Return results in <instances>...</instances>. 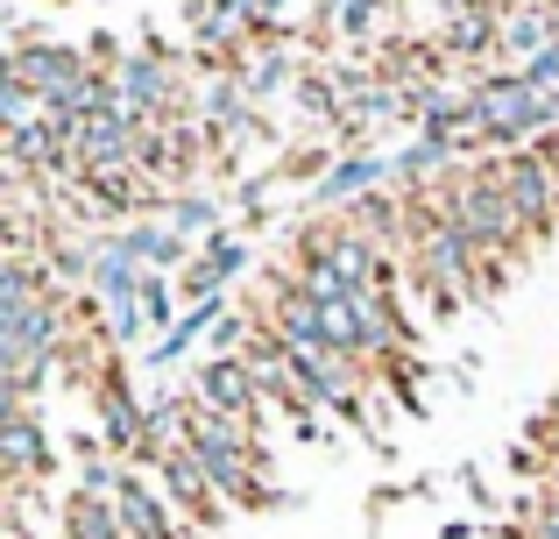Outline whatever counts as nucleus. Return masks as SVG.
Instances as JSON below:
<instances>
[{"label":"nucleus","instance_id":"1","mask_svg":"<svg viewBox=\"0 0 559 539\" xmlns=\"http://www.w3.org/2000/svg\"><path fill=\"white\" fill-rule=\"evenodd\" d=\"M114 85H121V107L135 114V121H150V128L199 121V114H191V99H185L178 65L164 57V43H142V50H128L121 65H114Z\"/></svg>","mask_w":559,"mask_h":539},{"label":"nucleus","instance_id":"2","mask_svg":"<svg viewBox=\"0 0 559 539\" xmlns=\"http://www.w3.org/2000/svg\"><path fill=\"white\" fill-rule=\"evenodd\" d=\"M85 71H93V50H85V43H57V36H28V28H14V50H8V65H0V79L28 85L43 107H57Z\"/></svg>","mask_w":559,"mask_h":539},{"label":"nucleus","instance_id":"3","mask_svg":"<svg viewBox=\"0 0 559 539\" xmlns=\"http://www.w3.org/2000/svg\"><path fill=\"white\" fill-rule=\"evenodd\" d=\"M93 405H99V447H107L121 469H128V461H150V398H135V384H128L121 355L107 362V376H99Z\"/></svg>","mask_w":559,"mask_h":539},{"label":"nucleus","instance_id":"4","mask_svg":"<svg viewBox=\"0 0 559 539\" xmlns=\"http://www.w3.org/2000/svg\"><path fill=\"white\" fill-rule=\"evenodd\" d=\"M191 398H199L205 412L248 426V433H262V412H270V398H262V384L248 376L241 355H205L199 370H191Z\"/></svg>","mask_w":559,"mask_h":539},{"label":"nucleus","instance_id":"5","mask_svg":"<svg viewBox=\"0 0 559 539\" xmlns=\"http://www.w3.org/2000/svg\"><path fill=\"white\" fill-rule=\"evenodd\" d=\"M0 476H8V490H36L57 476V441L36 405H8L0 412Z\"/></svg>","mask_w":559,"mask_h":539},{"label":"nucleus","instance_id":"6","mask_svg":"<svg viewBox=\"0 0 559 539\" xmlns=\"http://www.w3.org/2000/svg\"><path fill=\"white\" fill-rule=\"evenodd\" d=\"M156 490H164L170 504H178V518L191 532H213L219 518H227V497L213 490V476L199 469V455L178 441V447H164V461H156Z\"/></svg>","mask_w":559,"mask_h":539},{"label":"nucleus","instance_id":"7","mask_svg":"<svg viewBox=\"0 0 559 539\" xmlns=\"http://www.w3.org/2000/svg\"><path fill=\"white\" fill-rule=\"evenodd\" d=\"M382 185H390V156L382 150H347V156H333V171L312 185V207L319 213H355L361 199H376Z\"/></svg>","mask_w":559,"mask_h":539},{"label":"nucleus","instance_id":"8","mask_svg":"<svg viewBox=\"0 0 559 539\" xmlns=\"http://www.w3.org/2000/svg\"><path fill=\"white\" fill-rule=\"evenodd\" d=\"M57 539H128L121 504H114V497H93V490L71 483L64 497H57Z\"/></svg>","mask_w":559,"mask_h":539},{"label":"nucleus","instance_id":"9","mask_svg":"<svg viewBox=\"0 0 559 539\" xmlns=\"http://www.w3.org/2000/svg\"><path fill=\"white\" fill-rule=\"evenodd\" d=\"M121 242H128V256H135L142 270H164V277H170V270H191V242L164 221V213H150V221H128Z\"/></svg>","mask_w":559,"mask_h":539},{"label":"nucleus","instance_id":"10","mask_svg":"<svg viewBox=\"0 0 559 539\" xmlns=\"http://www.w3.org/2000/svg\"><path fill=\"white\" fill-rule=\"evenodd\" d=\"M284 85H298V65H290L284 43H262V50H248V57H241V93H248V107L276 99Z\"/></svg>","mask_w":559,"mask_h":539},{"label":"nucleus","instance_id":"11","mask_svg":"<svg viewBox=\"0 0 559 539\" xmlns=\"http://www.w3.org/2000/svg\"><path fill=\"white\" fill-rule=\"evenodd\" d=\"M164 221L178 227V235H219V199L213 192H170Z\"/></svg>","mask_w":559,"mask_h":539},{"label":"nucleus","instance_id":"12","mask_svg":"<svg viewBox=\"0 0 559 539\" xmlns=\"http://www.w3.org/2000/svg\"><path fill=\"white\" fill-rule=\"evenodd\" d=\"M178 305H185V291L170 284L164 270H150V277H142V313H150V327H156V333H170V327H178V319H185Z\"/></svg>","mask_w":559,"mask_h":539},{"label":"nucleus","instance_id":"13","mask_svg":"<svg viewBox=\"0 0 559 539\" xmlns=\"http://www.w3.org/2000/svg\"><path fill=\"white\" fill-rule=\"evenodd\" d=\"M199 256H205V263H213L219 277H227V284H234V277L248 270V242L234 235V227H219V235H205V249H199Z\"/></svg>","mask_w":559,"mask_h":539},{"label":"nucleus","instance_id":"14","mask_svg":"<svg viewBox=\"0 0 559 539\" xmlns=\"http://www.w3.org/2000/svg\"><path fill=\"white\" fill-rule=\"evenodd\" d=\"M142 333H150V313H142V298H135V305H114V313H107V341H114V348H135Z\"/></svg>","mask_w":559,"mask_h":539},{"label":"nucleus","instance_id":"15","mask_svg":"<svg viewBox=\"0 0 559 539\" xmlns=\"http://www.w3.org/2000/svg\"><path fill=\"white\" fill-rule=\"evenodd\" d=\"M524 79H532L538 93H559V43H552V50H538L532 65H524Z\"/></svg>","mask_w":559,"mask_h":539},{"label":"nucleus","instance_id":"16","mask_svg":"<svg viewBox=\"0 0 559 539\" xmlns=\"http://www.w3.org/2000/svg\"><path fill=\"white\" fill-rule=\"evenodd\" d=\"M538 419H546V426H559V390L546 398V412H538Z\"/></svg>","mask_w":559,"mask_h":539},{"label":"nucleus","instance_id":"17","mask_svg":"<svg viewBox=\"0 0 559 539\" xmlns=\"http://www.w3.org/2000/svg\"><path fill=\"white\" fill-rule=\"evenodd\" d=\"M43 8H71V0H43Z\"/></svg>","mask_w":559,"mask_h":539}]
</instances>
